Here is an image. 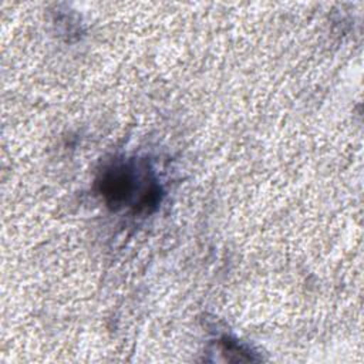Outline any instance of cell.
<instances>
[{"label": "cell", "instance_id": "1", "mask_svg": "<svg viewBox=\"0 0 364 364\" xmlns=\"http://www.w3.org/2000/svg\"><path fill=\"white\" fill-rule=\"evenodd\" d=\"M132 189V173L124 166L109 169L101 181V192L109 203H121L127 200Z\"/></svg>", "mask_w": 364, "mask_h": 364}]
</instances>
